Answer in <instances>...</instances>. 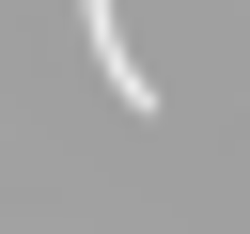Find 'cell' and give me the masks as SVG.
<instances>
[{
  "instance_id": "6da1fadb",
  "label": "cell",
  "mask_w": 250,
  "mask_h": 234,
  "mask_svg": "<svg viewBox=\"0 0 250 234\" xmlns=\"http://www.w3.org/2000/svg\"><path fill=\"white\" fill-rule=\"evenodd\" d=\"M78 16H94V78H109V94H125V109H156V62H141V47H125V0H78Z\"/></svg>"
}]
</instances>
